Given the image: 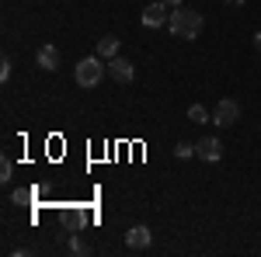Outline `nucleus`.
Returning a JSON list of instances; mask_svg holds the SVG:
<instances>
[{
  "instance_id": "nucleus-5",
  "label": "nucleus",
  "mask_w": 261,
  "mask_h": 257,
  "mask_svg": "<svg viewBox=\"0 0 261 257\" xmlns=\"http://www.w3.org/2000/svg\"><path fill=\"white\" fill-rule=\"evenodd\" d=\"M167 21H171V14H167V4H164V0L150 4V7L143 11V24H146V28H161Z\"/></svg>"
},
{
  "instance_id": "nucleus-8",
  "label": "nucleus",
  "mask_w": 261,
  "mask_h": 257,
  "mask_svg": "<svg viewBox=\"0 0 261 257\" xmlns=\"http://www.w3.org/2000/svg\"><path fill=\"white\" fill-rule=\"evenodd\" d=\"M60 49H56V45H42L39 49V66L42 70H56V66H60Z\"/></svg>"
},
{
  "instance_id": "nucleus-10",
  "label": "nucleus",
  "mask_w": 261,
  "mask_h": 257,
  "mask_svg": "<svg viewBox=\"0 0 261 257\" xmlns=\"http://www.w3.org/2000/svg\"><path fill=\"white\" fill-rule=\"evenodd\" d=\"M188 119H192V122H199V125H202V122H209L213 115H209V111H205L202 104H192V108H188Z\"/></svg>"
},
{
  "instance_id": "nucleus-15",
  "label": "nucleus",
  "mask_w": 261,
  "mask_h": 257,
  "mask_svg": "<svg viewBox=\"0 0 261 257\" xmlns=\"http://www.w3.org/2000/svg\"><path fill=\"white\" fill-rule=\"evenodd\" d=\"M28 198H32V191H14V202H18V205H21V202H28Z\"/></svg>"
},
{
  "instance_id": "nucleus-13",
  "label": "nucleus",
  "mask_w": 261,
  "mask_h": 257,
  "mask_svg": "<svg viewBox=\"0 0 261 257\" xmlns=\"http://www.w3.org/2000/svg\"><path fill=\"white\" fill-rule=\"evenodd\" d=\"M11 70H14V66H11V60L4 56V60H0V80H7V77H11Z\"/></svg>"
},
{
  "instance_id": "nucleus-3",
  "label": "nucleus",
  "mask_w": 261,
  "mask_h": 257,
  "mask_svg": "<svg viewBox=\"0 0 261 257\" xmlns=\"http://www.w3.org/2000/svg\"><path fill=\"white\" fill-rule=\"evenodd\" d=\"M237 119H241V104H237L233 98H223L220 104H216V111H213V122L223 125V129H226V125H233Z\"/></svg>"
},
{
  "instance_id": "nucleus-1",
  "label": "nucleus",
  "mask_w": 261,
  "mask_h": 257,
  "mask_svg": "<svg viewBox=\"0 0 261 257\" xmlns=\"http://www.w3.org/2000/svg\"><path fill=\"white\" fill-rule=\"evenodd\" d=\"M167 28H171V35L174 39H199L202 32V14L199 11H185V7H178V11H171V21H167Z\"/></svg>"
},
{
  "instance_id": "nucleus-16",
  "label": "nucleus",
  "mask_w": 261,
  "mask_h": 257,
  "mask_svg": "<svg viewBox=\"0 0 261 257\" xmlns=\"http://www.w3.org/2000/svg\"><path fill=\"white\" fill-rule=\"evenodd\" d=\"M254 49H258V52H261V32H258V35H254Z\"/></svg>"
},
{
  "instance_id": "nucleus-4",
  "label": "nucleus",
  "mask_w": 261,
  "mask_h": 257,
  "mask_svg": "<svg viewBox=\"0 0 261 257\" xmlns=\"http://www.w3.org/2000/svg\"><path fill=\"white\" fill-rule=\"evenodd\" d=\"M108 73L119 80V83H133V77H136V66L129 60H122V56H112L108 60Z\"/></svg>"
},
{
  "instance_id": "nucleus-2",
  "label": "nucleus",
  "mask_w": 261,
  "mask_h": 257,
  "mask_svg": "<svg viewBox=\"0 0 261 257\" xmlns=\"http://www.w3.org/2000/svg\"><path fill=\"white\" fill-rule=\"evenodd\" d=\"M105 63H101V56H87V60L77 63V83L81 87H98V80L105 77Z\"/></svg>"
},
{
  "instance_id": "nucleus-17",
  "label": "nucleus",
  "mask_w": 261,
  "mask_h": 257,
  "mask_svg": "<svg viewBox=\"0 0 261 257\" xmlns=\"http://www.w3.org/2000/svg\"><path fill=\"white\" fill-rule=\"evenodd\" d=\"M164 4H167V7H181V0H164Z\"/></svg>"
},
{
  "instance_id": "nucleus-12",
  "label": "nucleus",
  "mask_w": 261,
  "mask_h": 257,
  "mask_svg": "<svg viewBox=\"0 0 261 257\" xmlns=\"http://www.w3.org/2000/svg\"><path fill=\"white\" fill-rule=\"evenodd\" d=\"M192 153H195V146H188V142H178V146H174V157H192Z\"/></svg>"
},
{
  "instance_id": "nucleus-9",
  "label": "nucleus",
  "mask_w": 261,
  "mask_h": 257,
  "mask_svg": "<svg viewBox=\"0 0 261 257\" xmlns=\"http://www.w3.org/2000/svg\"><path fill=\"white\" fill-rule=\"evenodd\" d=\"M98 56H101V60H112V56H119V39L105 35V39L98 42Z\"/></svg>"
},
{
  "instance_id": "nucleus-18",
  "label": "nucleus",
  "mask_w": 261,
  "mask_h": 257,
  "mask_svg": "<svg viewBox=\"0 0 261 257\" xmlns=\"http://www.w3.org/2000/svg\"><path fill=\"white\" fill-rule=\"evenodd\" d=\"M226 4H244V0H226Z\"/></svg>"
},
{
  "instance_id": "nucleus-14",
  "label": "nucleus",
  "mask_w": 261,
  "mask_h": 257,
  "mask_svg": "<svg viewBox=\"0 0 261 257\" xmlns=\"http://www.w3.org/2000/svg\"><path fill=\"white\" fill-rule=\"evenodd\" d=\"M70 247H73V254H87V243H84L81 237H73V240H70Z\"/></svg>"
},
{
  "instance_id": "nucleus-7",
  "label": "nucleus",
  "mask_w": 261,
  "mask_h": 257,
  "mask_svg": "<svg viewBox=\"0 0 261 257\" xmlns=\"http://www.w3.org/2000/svg\"><path fill=\"white\" fill-rule=\"evenodd\" d=\"M150 240H153V233H150L146 226H133V230L125 233V243H129L133 250H146V247H150Z\"/></svg>"
},
{
  "instance_id": "nucleus-6",
  "label": "nucleus",
  "mask_w": 261,
  "mask_h": 257,
  "mask_svg": "<svg viewBox=\"0 0 261 257\" xmlns=\"http://www.w3.org/2000/svg\"><path fill=\"white\" fill-rule=\"evenodd\" d=\"M195 153H199L202 160H209V163H216V160L223 157V142L220 139H213V136H205L195 142Z\"/></svg>"
},
{
  "instance_id": "nucleus-11",
  "label": "nucleus",
  "mask_w": 261,
  "mask_h": 257,
  "mask_svg": "<svg viewBox=\"0 0 261 257\" xmlns=\"http://www.w3.org/2000/svg\"><path fill=\"white\" fill-rule=\"evenodd\" d=\"M11 174H14V163H11L7 157H4V160H0V181L7 184V181H11Z\"/></svg>"
}]
</instances>
